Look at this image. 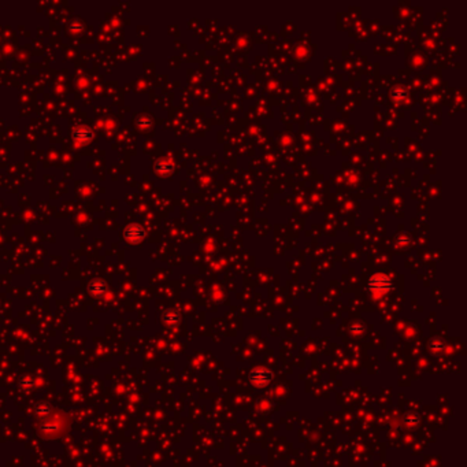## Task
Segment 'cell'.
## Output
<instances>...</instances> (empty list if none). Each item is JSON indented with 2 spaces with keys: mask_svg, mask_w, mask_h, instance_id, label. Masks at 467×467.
<instances>
[{
  "mask_svg": "<svg viewBox=\"0 0 467 467\" xmlns=\"http://www.w3.org/2000/svg\"><path fill=\"white\" fill-rule=\"evenodd\" d=\"M273 378V374H271V371H269L265 367H259V369H255L250 373V381L255 387H258V388H265L269 382Z\"/></svg>",
  "mask_w": 467,
  "mask_h": 467,
  "instance_id": "cell-1",
  "label": "cell"
},
{
  "mask_svg": "<svg viewBox=\"0 0 467 467\" xmlns=\"http://www.w3.org/2000/svg\"><path fill=\"white\" fill-rule=\"evenodd\" d=\"M369 287H370V289L373 292L385 293L391 289L392 282H391V279H389L387 275H376V277H373V278L370 279Z\"/></svg>",
  "mask_w": 467,
  "mask_h": 467,
  "instance_id": "cell-2",
  "label": "cell"
}]
</instances>
